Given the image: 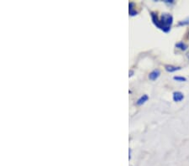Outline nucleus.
Returning a JSON list of instances; mask_svg holds the SVG:
<instances>
[{
	"mask_svg": "<svg viewBox=\"0 0 189 166\" xmlns=\"http://www.w3.org/2000/svg\"><path fill=\"white\" fill-rule=\"evenodd\" d=\"M172 98H173V101L176 102L182 101L184 98L183 93H182L181 92H173Z\"/></svg>",
	"mask_w": 189,
	"mask_h": 166,
	"instance_id": "nucleus-3",
	"label": "nucleus"
},
{
	"mask_svg": "<svg viewBox=\"0 0 189 166\" xmlns=\"http://www.w3.org/2000/svg\"><path fill=\"white\" fill-rule=\"evenodd\" d=\"M152 23L156 28L162 30L164 33L170 32L173 23V17L171 14L163 13L161 17H158L156 12H151Z\"/></svg>",
	"mask_w": 189,
	"mask_h": 166,
	"instance_id": "nucleus-1",
	"label": "nucleus"
},
{
	"mask_svg": "<svg viewBox=\"0 0 189 166\" xmlns=\"http://www.w3.org/2000/svg\"><path fill=\"white\" fill-rule=\"evenodd\" d=\"M186 25H189V17L186 18L183 20L178 22L177 26H186Z\"/></svg>",
	"mask_w": 189,
	"mask_h": 166,
	"instance_id": "nucleus-8",
	"label": "nucleus"
},
{
	"mask_svg": "<svg viewBox=\"0 0 189 166\" xmlns=\"http://www.w3.org/2000/svg\"><path fill=\"white\" fill-rule=\"evenodd\" d=\"M173 80H175V81H177V82H187L186 77H183V76H174V77H173Z\"/></svg>",
	"mask_w": 189,
	"mask_h": 166,
	"instance_id": "nucleus-9",
	"label": "nucleus"
},
{
	"mask_svg": "<svg viewBox=\"0 0 189 166\" xmlns=\"http://www.w3.org/2000/svg\"><path fill=\"white\" fill-rule=\"evenodd\" d=\"M165 69H166V71H168V72L172 73V72H175V71L181 70L182 67H180V66H175V65H165Z\"/></svg>",
	"mask_w": 189,
	"mask_h": 166,
	"instance_id": "nucleus-5",
	"label": "nucleus"
},
{
	"mask_svg": "<svg viewBox=\"0 0 189 166\" xmlns=\"http://www.w3.org/2000/svg\"><path fill=\"white\" fill-rule=\"evenodd\" d=\"M134 6H135L134 3H133V2H129V15H130L131 17L136 16V15L138 14V11H136V9L134 8Z\"/></svg>",
	"mask_w": 189,
	"mask_h": 166,
	"instance_id": "nucleus-4",
	"label": "nucleus"
},
{
	"mask_svg": "<svg viewBox=\"0 0 189 166\" xmlns=\"http://www.w3.org/2000/svg\"><path fill=\"white\" fill-rule=\"evenodd\" d=\"M175 46H176V48L181 50H186L188 48L187 45L185 43H183L182 41H180V42H178V43L176 44Z\"/></svg>",
	"mask_w": 189,
	"mask_h": 166,
	"instance_id": "nucleus-7",
	"label": "nucleus"
},
{
	"mask_svg": "<svg viewBox=\"0 0 189 166\" xmlns=\"http://www.w3.org/2000/svg\"><path fill=\"white\" fill-rule=\"evenodd\" d=\"M188 38H189V36H188Z\"/></svg>",
	"mask_w": 189,
	"mask_h": 166,
	"instance_id": "nucleus-13",
	"label": "nucleus"
},
{
	"mask_svg": "<svg viewBox=\"0 0 189 166\" xmlns=\"http://www.w3.org/2000/svg\"><path fill=\"white\" fill-rule=\"evenodd\" d=\"M160 75H161V71H160L159 69H156L149 74V79L151 80V81H156V79H158Z\"/></svg>",
	"mask_w": 189,
	"mask_h": 166,
	"instance_id": "nucleus-2",
	"label": "nucleus"
},
{
	"mask_svg": "<svg viewBox=\"0 0 189 166\" xmlns=\"http://www.w3.org/2000/svg\"><path fill=\"white\" fill-rule=\"evenodd\" d=\"M164 3H167V4H169V5H171V4H173V3H175V1H174V0H165Z\"/></svg>",
	"mask_w": 189,
	"mask_h": 166,
	"instance_id": "nucleus-10",
	"label": "nucleus"
},
{
	"mask_svg": "<svg viewBox=\"0 0 189 166\" xmlns=\"http://www.w3.org/2000/svg\"><path fill=\"white\" fill-rule=\"evenodd\" d=\"M133 74H134V71H132V70H130V71H129V77H130V76H133Z\"/></svg>",
	"mask_w": 189,
	"mask_h": 166,
	"instance_id": "nucleus-12",
	"label": "nucleus"
},
{
	"mask_svg": "<svg viewBox=\"0 0 189 166\" xmlns=\"http://www.w3.org/2000/svg\"><path fill=\"white\" fill-rule=\"evenodd\" d=\"M149 99V97L146 94H145V95L141 96L139 99L137 100V102H136V104H137L138 106H141V105H143L144 103H145L146 102L148 101Z\"/></svg>",
	"mask_w": 189,
	"mask_h": 166,
	"instance_id": "nucleus-6",
	"label": "nucleus"
},
{
	"mask_svg": "<svg viewBox=\"0 0 189 166\" xmlns=\"http://www.w3.org/2000/svg\"><path fill=\"white\" fill-rule=\"evenodd\" d=\"M131 153H132L131 149H129V159H131Z\"/></svg>",
	"mask_w": 189,
	"mask_h": 166,
	"instance_id": "nucleus-11",
	"label": "nucleus"
}]
</instances>
